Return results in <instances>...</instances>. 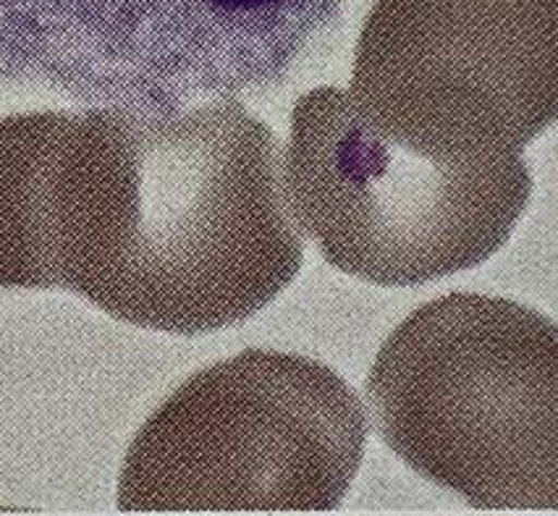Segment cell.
<instances>
[{
	"mask_svg": "<svg viewBox=\"0 0 558 516\" xmlns=\"http://www.w3.org/2000/svg\"><path fill=\"white\" fill-rule=\"evenodd\" d=\"M347 0H0V79L166 119L283 82Z\"/></svg>",
	"mask_w": 558,
	"mask_h": 516,
	"instance_id": "cell-3",
	"label": "cell"
},
{
	"mask_svg": "<svg viewBox=\"0 0 558 516\" xmlns=\"http://www.w3.org/2000/svg\"><path fill=\"white\" fill-rule=\"evenodd\" d=\"M296 208L336 270L375 286H420L483 266L532 197L522 152L436 155L383 132L341 87L296 102Z\"/></svg>",
	"mask_w": 558,
	"mask_h": 516,
	"instance_id": "cell-2",
	"label": "cell"
},
{
	"mask_svg": "<svg viewBox=\"0 0 558 516\" xmlns=\"http://www.w3.org/2000/svg\"><path fill=\"white\" fill-rule=\"evenodd\" d=\"M349 95L420 150L522 152L558 124V0H373Z\"/></svg>",
	"mask_w": 558,
	"mask_h": 516,
	"instance_id": "cell-4",
	"label": "cell"
},
{
	"mask_svg": "<svg viewBox=\"0 0 558 516\" xmlns=\"http://www.w3.org/2000/svg\"><path fill=\"white\" fill-rule=\"evenodd\" d=\"M380 441L485 512H558V322L506 296L446 294L383 341L367 376Z\"/></svg>",
	"mask_w": 558,
	"mask_h": 516,
	"instance_id": "cell-1",
	"label": "cell"
}]
</instances>
